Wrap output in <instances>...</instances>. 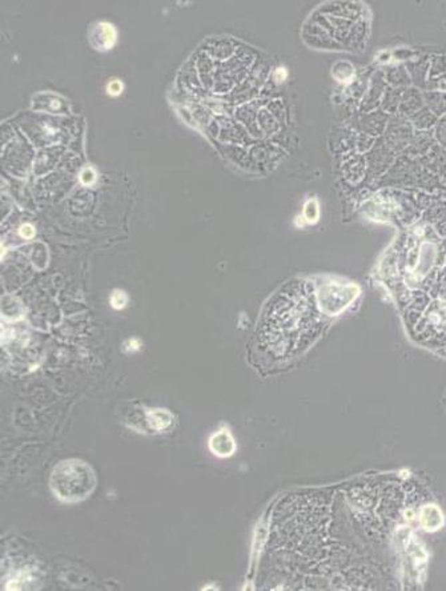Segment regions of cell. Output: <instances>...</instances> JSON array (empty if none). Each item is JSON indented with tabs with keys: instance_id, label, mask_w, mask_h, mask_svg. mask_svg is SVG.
Listing matches in <instances>:
<instances>
[{
	"instance_id": "1",
	"label": "cell",
	"mask_w": 446,
	"mask_h": 591,
	"mask_svg": "<svg viewBox=\"0 0 446 591\" xmlns=\"http://www.w3.org/2000/svg\"><path fill=\"white\" fill-rule=\"evenodd\" d=\"M317 333L311 302L281 293L266 308L259 326V347L275 360L288 361L309 347Z\"/></svg>"
},
{
	"instance_id": "2",
	"label": "cell",
	"mask_w": 446,
	"mask_h": 591,
	"mask_svg": "<svg viewBox=\"0 0 446 591\" xmlns=\"http://www.w3.org/2000/svg\"><path fill=\"white\" fill-rule=\"evenodd\" d=\"M97 473L83 459H70L55 465L49 475V489L61 504H79L97 490Z\"/></svg>"
},
{
	"instance_id": "3",
	"label": "cell",
	"mask_w": 446,
	"mask_h": 591,
	"mask_svg": "<svg viewBox=\"0 0 446 591\" xmlns=\"http://www.w3.org/2000/svg\"><path fill=\"white\" fill-rule=\"evenodd\" d=\"M208 445H209L211 453L215 454L218 459H228L236 450L235 438L230 435V430L225 428L217 430L216 433L211 435Z\"/></svg>"
},
{
	"instance_id": "4",
	"label": "cell",
	"mask_w": 446,
	"mask_h": 591,
	"mask_svg": "<svg viewBox=\"0 0 446 591\" xmlns=\"http://www.w3.org/2000/svg\"><path fill=\"white\" fill-rule=\"evenodd\" d=\"M118 42V32L109 22H99L91 32V43L95 49L104 52L112 49Z\"/></svg>"
},
{
	"instance_id": "5",
	"label": "cell",
	"mask_w": 446,
	"mask_h": 591,
	"mask_svg": "<svg viewBox=\"0 0 446 591\" xmlns=\"http://www.w3.org/2000/svg\"><path fill=\"white\" fill-rule=\"evenodd\" d=\"M147 420L149 426L159 433H166L175 425V418L172 413L166 409H151L147 413Z\"/></svg>"
},
{
	"instance_id": "6",
	"label": "cell",
	"mask_w": 446,
	"mask_h": 591,
	"mask_svg": "<svg viewBox=\"0 0 446 591\" xmlns=\"http://www.w3.org/2000/svg\"><path fill=\"white\" fill-rule=\"evenodd\" d=\"M422 526L428 531H434L440 529L444 523V517L441 510L437 506H426L422 510L421 516Z\"/></svg>"
},
{
	"instance_id": "7",
	"label": "cell",
	"mask_w": 446,
	"mask_h": 591,
	"mask_svg": "<svg viewBox=\"0 0 446 591\" xmlns=\"http://www.w3.org/2000/svg\"><path fill=\"white\" fill-rule=\"evenodd\" d=\"M109 304H111V306L113 309H118V311L124 309L125 305L128 304V296H127V293L124 290H113L112 294H111V297H109Z\"/></svg>"
},
{
	"instance_id": "8",
	"label": "cell",
	"mask_w": 446,
	"mask_h": 591,
	"mask_svg": "<svg viewBox=\"0 0 446 591\" xmlns=\"http://www.w3.org/2000/svg\"><path fill=\"white\" fill-rule=\"evenodd\" d=\"M123 83H121V80L119 79H113V80H111L109 82V85H107V92H109L111 97H119L121 92H123Z\"/></svg>"
},
{
	"instance_id": "9",
	"label": "cell",
	"mask_w": 446,
	"mask_h": 591,
	"mask_svg": "<svg viewBox=\"0 0 446 591\" xmlns=\"http://www.w3.org/2000/svg\"><path fill=\"white\" fill-rule=\"evenodd\" d=\"M80 180L85 185H91L97 180V173L92 168H85L80 173Z\"/></svg>"
},
{
	"instance_id": "10",
	"label": "cell",
	"mask_w": 446,
	"mask_h": 591,
	"mask_svg": "<svg viewBox=\"0 0 446 591\" xmlns=\"http://www.w3.org/2000/svg\"><path fill=\"white\" fill-rule=\"evenodd\" d=\"M20 236L25 237V239L34 237L35 236V228L32 225H30V224L22 225V228H20Z\"/></svg>"
},
{
	"instance_id": "11",
	"label": "cell",
	"mask_w": 446,
	"mask_h": 591,
	"mask_svg": "<svg viewBox=\"0 0 446 591\" xmlns=\"http://www.w3.org/2000/svg\"><path fill=\"white\" fill-rule=\"evenodd\" d=\"M127 347H128V348H131L130 350H139V348H140V342H139L137 340L132 338V340H130V341L127 342Z\"/></svg>"
}]
</instances>
